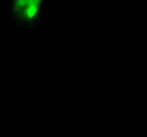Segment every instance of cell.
Returning a JSON list of instances; mask_svg holds the SVG:
<instances>
[{
	"instance_id": "cell-1",
	"label": "cell",
	"mask_w": 147,
	"mask_h": 137,
	"mask_svg": "<svg viewBox=\"0 0 147 137\" xmlns=\"http://www.w3.org/2000/svg\"><path fill=\"white\" fill-rule=\"evenodd\" d=\"M50 0H2V18L16 30L32 32L48 16Z\"/></svg>"
}]
</instances>
